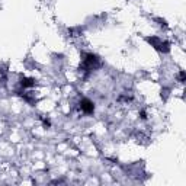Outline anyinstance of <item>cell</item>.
<instances>
[{
  "label": "cell",
  "instance_id": "cell-1",
  "mask_svg": "<svg viewBox=\"0 0 186 186\" xmlns=\"http://www.w3.org/2000/svg\"><path fill=\"white\" fill-rule=\"evenodd\" d=\"M81 111L84 112V113H92V112L95 111L93 102L89 100V99H83V100H81Z\"/></svg>",
  "mask_w": 186,
  "mask_h": 186
},
{
  "label": "cell",
  "instance_id": "cell-3",
  "mask_svg": "<svg viewBox=\"0 0 186 186\" xmlns=\"http://www.w3.org/2000/svg\"><path fill=\"white\" fill-rule=\"evenodd\" d=\"M179 79H180V81H185V73H183V71L179 74Z\"/></svg>",
  "mask_w": 186,
  "mask_h": 186
},
{
  "label": "cell",
  "instance_id": "cell-2",
  "mask_svg": "<svg viewBox=\"0 0 186 186\" xmlns=\"http://www.w3.org/2000/svg\"><path fill=\"white\" fill-rule=\"evenodd\" d=\"M21 83H22V86H23V87H31V86H34V84H35L32 79H22V81H21Z\"/></svg>",
  "mask_w": 186,
  "mask_h": 186
}]
</instances>
